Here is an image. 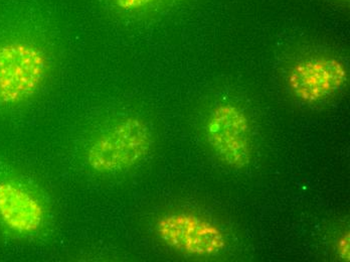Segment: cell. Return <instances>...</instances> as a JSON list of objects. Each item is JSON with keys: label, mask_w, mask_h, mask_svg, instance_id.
<instances>
[{"label": "cell", "mask_w": 350, "mask_h": 262, "mask_svg": "<svg viewBox=\"0 0 350 262\" xmlns=\"http://www.w3.org/2000/svg\"><path fill=\"white\" fill-rule=\"evenodd\" d=\"M51 62L33 42L0 44V105H14L33 97L48 79Z\"/></svg>", "instance_id": "obj_2"}, {"label": "cell", "mask_w": 350, "mask_h": 262, "mask_svg": "<svg viewBox=\"0 0 350 262\" xmlns=\"http://www.w3.org/2000/svg\"><path fill=\"white\" fill-rule=\"evenodd\" d=\"M157 233L168 247L189 257H215L227 246V239L221 228L193 213L163 215L158 219Z\"/></svg>", "instance_id": "obj_3"}, {"label": "cell", "mask_w": 350, "mask_h": 262, "mask_svg": "<svg viewBox=\"0 0 350 262\" xmlns=\"http://www.w3.org/2000/svg\"><path fill=\"white\" fill-rule=\"evenodd\" d=\"M335 250L337 252V257L343 261H349V233H343L336 241Z\"/></svg>", "instance_id": "obj_8"}, {"label": "cell", "mask_w": 350, "mask_h": 262, "mask_svg": "<svg viewBox=\"0 0 350 262\" xmlns=\"http://www.w3.org/2000/svg\"><path fill=\"white\" fill-rule=\"evenodd\" d=\"M206 135L217 157L228 167L243 169L249 165L253 153L251 125L242 109L232 104L213 108Z\"/></svg>", "instance_id": "obj_4"}, {"label": "cell", "mask_w": 350, "mask_h": 262, "mask_svg": "<svg viewBox=\"0 0 350 262\" xmlns=\"http://www.w3.org/2000/svg\"><path fill=\"white\" fill-rule=\"evenodd\" d=\"M46 218L38 198L12 182H0V220L19 234L35 233Z\"/></svg>", "instance_id": "obj_6"}, {"label": "cell", "mask_w": 350, "mask_h": 262, "mask_svg": "<svg viewBox=\"0 0 350 262\" xmlns=\"http://www.w3.org/2000/svg\"><path fill=\"white\" fill-rule=\"evenodd\" d=\"M114 5L123 12H136L151 5L158 0H112Z\"/></svg>", "instance_id": "obj_7"}, {"label": "cell", "mask_w": 350, "mask_h": 262, "mask_svg": "<svg viewBox=\"0 0 350 262\" xmlns=\"http://www.w3.org/2000/svg\"><path fill=\"white\" fill-rule=\"evenodd\" d=\"M154 138L138 117H126L100 132L87 148L88 166L102 174H119L139 165L149 155Z\"/></svg>", "instance_id": "obj_1"}, {"label": "cell", "mask_w": 350, "mask_h": 262, "mask_svg": "<svg viewBox=\"0 0 350 262\" xmlns=\"http://www.w3.org/2000/svg\"><path fill=\"white\" fill-rule=\"evenodd\" d=\"M347 67L333 57H311L297 62L288 73L291 93L307 104L319 103L340 91L347 82Z\"/></svg>", "instance_id": "obj_5"}]
</instances>
